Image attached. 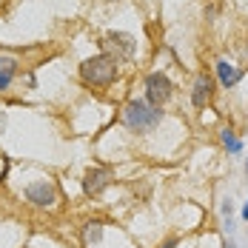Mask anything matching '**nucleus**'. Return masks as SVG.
I'll return each mask as SVG.
<instances>
[{"label": "nucleus", "mask_w": 248, "mask_h": 248, "mask_svg": "<svg viewBox=\"0 0 248 248\" xmlns=\"http://www.w3.org/2000/svg\"><path fill=\"white\" fill-rule=\"evenodd\" d=\"M163 111L157 106H151L149 100H131L123 108V123L131 128V131H149L160 123Z\"/></svg>", "instance_id": "f257e3e1"}, {"label": "nucleus", "mask_w": 248, "mask_h": 248, "mask_svg": "<svg viewBox=\"0 0 248 248\" xmlns=\"http://www.w3.org/2000/svg\"><path fill=\"white\" fill-rule=\"evenodd\" d=\"M80 77L92 86H108L114 77H117V60L111 54H97V57H89L83 66H80Z\"/></svg>", "instance_id": "f03ea898"}, {"label": "nucleus", "mask_w": 248, "mask_h": 248, "mask_svg": "<svg viewBox=\"0 0 248 248\" xmlns=\"http://www.w3.org/2000/svg\"><path fill=\"white\" fill-rule=\"evenodd\" d=\"M103 46L111 51V57H114V60H131V57H134V51H137L134 37H131V34H125V31H108V34L103 37Z\"/></svg>", "instance_id": "7ed1b4c3"}, {"label": "nucleus", "mask_w": 248, "mask_h": 248, "mask_svg": "<svg viewBox=\"0 0 248 248\" xmlns=\"http://www.w3.org/2000/svg\"><path fill=\"white\" fill-rule=\"evenodd\" d=\"M174 94V86L171 80L166 75H160V72H154V75L146 77V97H149L151 106H163V103H169V97Z\"/></svg>", "instance_id": "20e7f679"}, {"label": "nucleus", "mask_w": 248, "mask_h": 248, "mask_svg": "<svg viewBox=\"0 0 248 248\" xmlns=\"http://www.w3.org/2000/svg\"><path fill=\"white\" fill-rule=\"evenodd\" d=\"M108 183H111V169H106V166L89 169L86 177H83V188H86V194H92V197L103 194V191L108 188Z\"/></svg>", "instance_id": "39448f33"}, {"label": "nucleus", "mask_w": 248, "mask_h": 248, "mask_svg": "<svg viewBox=\"0 0 248 248\" xmlns=\"http://www.w3.org/2000/svg\"><path fill=\"white\" fill-rule=\"evenodd\" d=\"M26 197L34 205H51L54 197H57V191H54V186H51L49 180H37V183H31L26 188Z\"/></svg>", "instance_id": "423d86ee"}, {"label": "nucleus", "mask_w": 248, "mask_h": 248, "mask_svg": "<svg viewBox=\"0 0 248 248\" xmlns=\"http://www.w3.org/2000/svg\"><path fill=\"white\" fill-rule=\"evenodd\" d=\"M211 94H214V83H211V77L200 75L197 83H194V92H191V103H194L197 108H202V106L211 100Z\"/></svg>", "instance_id": "0eeeda50"}, {"label": "nucleus", "mask_w": 248, "mask_h": 248, "mask_svg": "<svg viewBox=\"0 0 248 248\" xmlns=\"http://www.w3.org/2000/svg\"><path fill=\"white\" fill-rule=\"evenodd\" d=\"M217 77H220V83H223L225 89H234V86L240 83L243 72H240L237 66H231L228 60H220V63H217Z\"/></svg>", "instance_id": "6e6552de"}, {"label": "nucleus", "mask_w": 248, "mask_h": 248, "mask_svg": "<svg viewBox=\"0 0 248 248\" xmlns=\"http://www.w3.org/2000/svg\"><path fill=\"white\" fill-rule=\"evenodd\" d=\"M15 72H17V63H15L12 57H0V92L9 89V83H12Z\"/></svg>", "instance_id": "1a4fd4ad"}, {"label": "nucleus", "mask_w": 248, "mask_h": 248, "mask_svg": "<svg viewBox=\"0 0 248 248\" xmlns=\"http://www.w3.org/2000/svg\"><path fill=\"white\" fill-rule=\"evenodd\" d=\"M100 237H103V223H100V220L86 223V228H83V243L92 246V243H100Z\"/></svg>", "instance_id": "9d476101"}, {"label": "nucleus", "mask_w": 248, "mask_h": 248, "mask_svg": "<svg viewBox=\"0 0 248 248\" xmlns=\"http://www.w3.org/2000/svg\"><path fill=\"white\" fill-rule=\"evenodd\" d=\"M223 143H225V149H228V151H234V154L240 151V140L234 137V131H223Z\"/></svg>", "instance_id": "9b49d317"}, {"label": "nucleus", "mask_w": 248, "mask_h": 248, "mask_svg": "<svg viewBox=\"0 0 248 248\" xmlns=\"http://www.w3.org/2000/svg\"><path fill=\"white\" fill-rule=\"evenodd\" d=\"M163 248H177V240H166V243H163Z\"/></svg>", "instance_id": "f8f14e48"}, {"label": "nucleus", "mask_w": 248, "mask_h": 248, "mask_svg": "<svg viewBox=\"0 0 248 248\" xmlns=\"http://www.w3.org/2000/svg\"><path fill=\"white\" fill-rule=\"evenodd\" d=\"M243 220H248V202H246V208H243Z\"/></svg>", "instance_id": "ddd939ff"}, {"label": "nucleus", "mask_w": 248, "mask_h": 248, "mask_svg": "<svg viewBox=\"0 0 248 248\" xmlns=\"http://www.w3.org/2000/svg\"><path fill=\"white\" fill-rule=\"evenodd\" d=\"M246 171H248V160H246Z\"/></svg>", "instance_id": "4468645a"}]
</instances>
